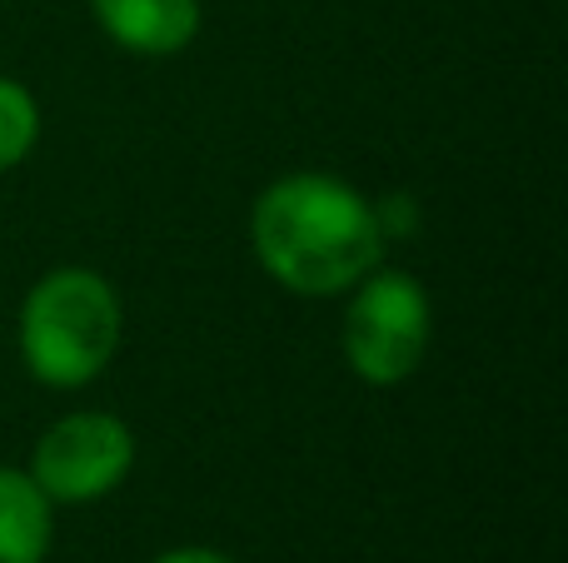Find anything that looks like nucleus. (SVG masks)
<instances>
[{"label":"nucleus","instance_id":"nucleus-5","mask_svg":"<svg viewBox=\"0 0 568 563\" xmlns=\"http://www.w3.org/2000/svg\"><path fill=\"white\" fill-rule=\"evenodd\" d=\"M115 45L135 55H175L200 30V0H90Z\"/></svg>","mask_w":568,"mask_h":563},{"label":"nucleus","instance_id":"nucleus-4","mask_svg":"<svg viewBox=\"0 0 568 563\" xmlns=\"http://www.w3.org/2000/svg\"><path fill=\"white\" fill-rule=\"evenodd\" d=\"M135 464V434L125 419L85 409L50 424L30 459V479L50 504H90L120 489Z\"/></svg>","mask_w":568,"mask_h":563},{"label":"nucleus","instance_id":"nucleus-6","mask_svg":"<svg viewBox=\"0 0 568 563\" xmlns=\"http://www.w3.org/2000/svg\"><path fill=\"white\" fill-rule=\"evenodd\" d=\"M50 549V499L30 474L0 469V563H40Z\"/></svg>","mask_w":568,"mask_h":563},{"label":"nucleus","instance_id":"nucleus-3","mask_svg":"<svg viewBox=\"0 0 568 563\" xmlns=\"http://www.w3.org/2000/svg\"><path fill=\"white\" fill-rule=\"evenodd\" d=\"M429 349V295L414 275L369 269L344 309V359L364 385H399Z\"/></svg>","mask_w":568,"mask_h":563},{"label":"nucleus","instance_id":"nucleus-7","mask_svg":"<svg viewBox=\"0 0 568 563\" xmlns=\"http://www.w3.org/2000/svg\"><path fill=\"white\" fill-rule=\"evenodd\" d=\"M36 135H40V105L20 80H6L0 75V175L16 170L20 160L36 150Z\"/></svg>","mask_w":568,"mask_h":563},{"label":"nucleus","instance_id":"nucleus-1","mask_svg":"<svg viewBox=\"0 0 568 563\" xmlns=\"http://www.w3.org/2000/svg\"><path fill=\"white\" fill-rule=\"evenodd\" d=\"M250 245L265 275L290 295H344L384 255V219L334 175H284L250 209Z\"/></svg>","mask_w":568,"mask_h":563},{"label":"nucleus","instance_id":"nucleus-8","mask_svg":"<svg viewBox=\"0 0 568 563\" xmlns=\"http://www.w3.org/2000/svg\"><path fill=\"white\" fill-rule=\"evenodd\" d=\"M155 563H235V559L215 554V549H170V554H160Z\"/></svg>","mask_w":568,"mask_h":563},{"label":"nucleus","instance_id":"nucleus-2","mask_svg":"<svg viewBox=\"0 0 568 563\" xmlns=\"http://www.w3.org/2000/svg\"><path fill=\"white\" fill-rule=\"evenodd\" d=\"M120 295L95 269H50L20 309V355L50 389H80L120 349Z\"/></svg>","mask_w":568,"mask_h":563}]
</instances>
